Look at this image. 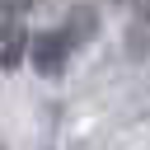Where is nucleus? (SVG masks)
Returning a JSON list of instances; mask_svg holds the SVG:
<instances>
[{
	"label": "nucleus",
	"instance_id": "nucleus-1",
	"mask_svg": "<svg viewBox=\"0 0 150 150\" xmlns=\"http://www.w3.org/2000/svg\"><path fill=\"white\" fill-rule=\"evenodd\" d=\"M89 33H94V19H84V14L66 19V23H56V28L33 33V42H28V66H33L42 80H61Z\"/></svg>",
	"mask_w": 150,
	"mask_h": 150
},
{
	"label": "nucleus",
	"instance_id": "nucleus-2",
	"mask_svg": "<svg viewBox=\"0 0 150 150\" xmlns=\"http://www.w3.org/2000/svg\"><path fill=\"white\" fill-rule=\"evenodd\" d=\"M33 42V0H0V70H19Z\"/></svg>",
	"mask_w": 150,
	"mask_h": 150
}]
</instances>
